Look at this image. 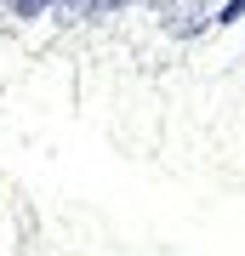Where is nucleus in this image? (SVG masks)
Wrapping results in <instances>:
<instances>
[{
  "mask_svg": "<svg viewBox=\"0 0 245 256\" xmlns=\"http://www.w3.org/2000/svg\"><path fill=\"white\" fill-rule=\"evenodd\" d=\"M6 6H12V18H46V12H57V0H6Z\"/></svg>",
  "mask_w": 245,
  "mask_h": 256,
  "instance_id": "nucleus-1",
  "label": "nucleus"
},
{
  "mask_svg": "<svg viewBox=\"0 0 245 256\" xmlns=\"http://www.w3.org/2000/svg\"><path fill=\"white\" fill-rule=\"evenodd\" d=\"M120 6H131V0H86V18H109Z\"/></svg>",
  "mask_w": 245,
  "mask_h": 256,
  "instance_id": "nucleus-2",
  "label": "nucleus"
},
{
  "mask_svg": "<svg viewBox=\"0 0 245 256\" xmlns=\"http://www.w3.org/2000/svg\"><path fill=\"white\" fill-rule=\"evenodd\" d=\"M245 18V0H222L217 6V23H239Z\"/></svg>",
  "mask_w": 245,
  "mask_h": 256,
  "instance_id": "nucleus-3",
  "label": "nucleus"
}]
</instances>
